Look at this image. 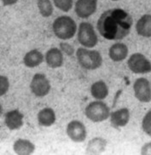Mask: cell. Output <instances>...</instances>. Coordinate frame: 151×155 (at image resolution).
<instances>
[{
    "instance_id": "obj_1",
    "label": "cell",
    "mask_w": 151,
    "mask_h": 155,
    "mask_svg": "<svg viewBox=\"0 0 151 155\" xmlns=\"http://www.w3.org/2000/svg\"><path fill=\"white\" fill-rule=\"evenodd\" d=\"M133 19L128 12L116 8L104 11L96 23L101 36L108 40H121L129 35Z\"/></svg>"
},
{
    "instance_id": "obj_2",
    "label": "cell",
    "mask_w": 151,
    "mask_h": 155,
    "mask_svg": "<svg viewBox=\"0 0 151 155\" xmlns=\"http://www.w3.org/2000/svg\"><path fill=\"white\" fill-rule=\"evenodd\" d=\"M78 26L75 21L69 15H61L52 23V31L55 36L61 40H69L75 36Z\"/></svg>"
},
{
    "instance_id": "obj_3",
    "label": "cell",
    "mask_w": 151,
    "mask_h": 155,
    "mask_svg": "<svg viewBox=\"0 0 151 155\" xmlns=\"http://www.w3.org/2000/svg\"><path fill=\"white\" fill-rule=\"evenodd\" d=\"M76 58L79 66L89 71L98 69L103 62L99 51L85 47H80L76 50Z\"/></svg>"
},
{
    "instance_id": "obj_4",
    "label": "cell",
    "mask_w": 151,
    "mask_h": 155,
    "mask_svg": "<svg viewBox=\"0 0 151 155\" xmlns=\"http://www.w3.org/2000/svg\"><path fill=\"white\" fill-rule=\"evenodd\" d=\"M110 108L102 101L96 100L90 102L85 109V114L89 120L94 123L103 122L109 119Z\"/></svg>"
},
{
    "instance_id": "obj_5",
    "label": "cell",
    "mask_w": 151,
    "mask_h": 155,
    "mask_svg": "<svg viewBox=\"0 0 151 155\" xmlns=\"http://www.w3.org/2000/svg\"><path fill=\"white\" fill-rule=\"evenodd\" d=\"M77 38L82 47L92 49L96 46L98 38L95 28L91 23L83 21L79 24L77 30Z\"/></svg>"
},
{
    "instance_id": "obj_6",
    "label": "cell",
    "mask_w": 151,
    "mask_h": 155,
    "mask_svg": "<svg viewBox=\"0 0 151 155\" xmlns=\"http://www.w3.org/2000/svg\"><path fill=\"white\" fill-rule=\"evenodd\" d=\"M130 71L137 74H146L151 72V61L142 53H133L127 61Z\"/></svg>"
},
{
    "instance_id": "obj_7",
    "label": "cell",
    "mask_w": 151,
    "mask_h": 155,
    "mask_svg": "<svg viewBox=\"0 0 151 155\" xmlns=\"http://www.w3.org/2000/svg\"><path fill=\"white\" fill-rule=\"evenodd\" d=\"M30 91L36 97L42 98L50 91L51 85L50 80L43 73H35L30 82Z\"/></svg>"
},
{
    "instance_id": "obj_8",
    "label": "cell",
    "mask_w": 151,
    "mask_h": 155,
    "mask_svg": "<svg viewBox=\"0 0 151 155\" xmlns=\"http://www.w3.org/2000/svg\"><path fill=\"white\" fill-rule=\"evenodd\" d=\"M66 132L69 139L76 143H80V142L85 141L87 137V130L86 125L81 121L77 120V119L71 120L67 124Z\"/></svg>"
},
{
    "instance_id": "obj_9",
    "label": "cell",
    "mask_w": 151,
    "mask_h": 155,
    "mask_svg": "<svg viewBox=\"0 0 151 155\" xmlns=\"http://www.w3.org/2000/svg\"><path fill=\"white\" fill-rule=\"evenodd\" d=\"M134 96L143 103L151 101V84L145 78H138L133 84Z\"/></svg>"
},
{
    "instance_id": "obj_10",
    "label": "cell",
    "mask_w": 151,
    "mask_h": 155,
    "mask_svg": "<svg viewBox=\"0 0 151 155\" xmlns=\"http://www.w3.org/2000/svg\"><path fill=\"white\" fill-rule=\"evenodd\" d=\"M97 0H77L74 4V12L81 19H87L95 14Z\"/></svg>"
},
{
    "instance_id": "obj_11",
    "label": "cell",
    "mask_w": 151,
    "mask_h": 155,
    "mask_svg": "<svg viewBox=\"0 0 151 155\" xmlns=\"http://www.w3.org/2000/svg\"><path fill=\"white\" fill-rule=\"evenodd\" d=\"M109 119L111 125L115 129H119L127 125L131 119V114L128 108L123 107L114 112H111Z\"/></svg>"
},
{
    "instance_id": "obj_12",
    "label": "cell",
    "mask_w": 151,
    "mask_h": 155,
    "mask_svg": "<svg viewBox=\"0 0 151 155\" xmlns=\"http://www.w3.org/2000/svg\"><path fill=\"white\" fill-rule=\"evenodd\" d=\"M24 115L19 109H13L7 112L5 115V123L9 130H17L23 126Z\"/></svg>"
},
{
    "instance_id": "obj_13",
    "label": "cell",
    "mask_w": 151,
    "mask_h": 155,
    "mask_svg": "<svg viewBox=\"0 0 151 155\" xmlns=\"http://www.w3.org/2000/svg\"><path fill=\"white\" fill-rule=\"evenodd\" d=\"M45 61L47 66L50 68H59L63 65V53L59 48H50V50L46 51L45 55Z\"/></svg>"
},
{
    "instance_id": "obj_14",
    "label": "cell",
    "mask_w": 151,
    "mask_h": 155,
    "mask_svg": "<svg viewBox=\"0 0 151 155\" xmlns=\"http://www.w3.org/2000/svg\"><path fill=\"white\" fill-rule=\"evenodd\" d=\"M129 53L128 47L124 43H115L109 49V56L113 61L119 62L127 57Z\"/></svg>"
},
{
    "instance_id": "obj_15",
    "label": "cell",
    "mask_w": 151,
    "mask_h": 155,
    "mask_svg": "<svg viewBox=\"0 0 151 155\" xmlns=\"http://www.w3.org/2000/svg\"><path fill=\"white\" fill-rule=\"evenodd\" d=\"M36 149L34 143L28 139L19 138L13 143V151L18 155L32 154Z\"/></svg>"
},
{
    "instance_id": "obj_16",
    "label": "cell",
    "mask_w": 151,
    "mask_h": 155,
    "mask_svg": "<svg viewBox=\"0 0 151 155\" xmlns=\"http://www.w3.org/2000/svg\"><path fill=\"white\" fill-rule=\"evenodd\" d=\"M45 61V55L37 49L29 50L23 57V64L28 68H34L41 65Z\"/></svg>"
},
{
    "instance_id": "obj_17",
    "label": "cell",
    "mask_w": 151,
    "mask_h": 155,
    "mask_svg": "<svg viewBox=\"0 0 151 155\" xmlns=\"http://www.w3.org/2000/svg\"><path fill=\"white\" fill-rule=\"evenodd\" d=\"M108 142L106 139L101 137H96L88 141L86 147V154H100L106 150Z\"/></svg>"
},
{
    "instance_id": "obj_18",
    "label": "cell",
    "mask_w": 151,
    "mask_h": 155,
    "mask_svg": "<svg viewBox=\"0 0 151 155\" xmlns=\"http://www.w3.org/2000/svg\"><path fill=\"white\" fill-rule=\"evenodd\" d=\"M37 119L39 125L44 127H50L55 123L56 116L55 111L51 107H45L39 112Z\"/></svg>"
},
{
    "instance_id": "obj_19",
    "label": "cell",
    "mask_w": 151,
    "mask_h": 155,
    "mask_svg": "<svg viewBox=\"0 0 151 155\" xmlns=\"http://www.w3.org/2000/svg\"><path fill=\"white\" fill-rule=\"evenodd\" d=\"M136 32L139 36L151 38V15H142L136 23Z\"/></svg>"
},
{
    "instance_id": "obj_20",
    "label": "cell",
    "mask_w": 151,
    "mask_h": 155,
    "mask_svg": "<svg viewBox=\"0 0 151 155\" xmlns=\"http://www.w3.org/2000/svg\"><path fill=\"white\" fill-rule=\"evenodd\" d=\"M90 92L92 96L95 100L103 101L109 96V90L104 81L98 80L94 82L90 88Z\"/></svg>"
},
{
    "instance_id": "obj_21",
    "label": "cell",
    "mask_w": 151,
    "mask_h": 155,
    "mask_svg": "<svg viewBox=\"0 0 151 155\" xmlns=\"http://www.w3.org/2000/svg\"><path fill=\"white\" fill-rule=\"evenodd\" d=\"M37 5L40 15L45 18L51 16L54 12V7L50 0H37Z\"/></svg>"
},
{
    "instance_id": "obj_22",
    "label": "cell",
    "mask_w": 151,
    "mask_h": 155,
    "mask_svg": "<svg viewBox=\"0 0 151 155\" xmlns=\"http://www.w3.org/2000/svg\"><path fill=\"white\" fill-rule=\"evenodd\" d=\"M53 4L62 12H69L73 8V0H53Z\"/></svg>"
},
{
    "instance_id": "obj_23",
    "label": "cell",
    "mask_w": 151,
    "mask_h": 155,
    "mask_svg": "<svg viewBox=\"0 0 151 155\" xmlns=\"http://www.w3.org/2000/svg\"><path fill=\"white\" fill-rule=\"evenodd\" d=\"M142 129L143 132L151 137V110L148 111L143 118Z\"/></svg>"
},
{
    "instance_id": "obj_24",
    "label": "cell",
    "mask_w": 151,
    "mask_h": 155,
    "mask_svg": "<svg viewBox=\"0 0 151 155\" xmlns=\"http://www.w3.org/2000/svg\"><path fill=\"white\" fill-rule=\"evenodd\" d=\"M59 49L62 50L63 55H68V56H72L75 53V50L73 46L67 42H61L59 45Z\"/></svg>"
},
{
    "instance_id": "obj_25",
    "label": "cell",
    "mask_w": 151,
    "mask_h": 155,
    "mask_svg": "<svg viewBox=\"0 0 151 155\" xmlns=\"http://www.w3.org/2000/svg\"><path fill=\"white\" fill-rule=\"evenodd\" d=\"M9 89V80L5 75H0V96H5Z\"/></svg>"
},
{
    "instance_id": "obj_26",
    "label": "cell",
    "mask_w": 151,
    "mask_h": 155,
    "mask_svg": "<svg viewBox=\"0 0 151 155\" xmlns=\"http://www.w3.org/2000/svg\"><path fill=\"white\" fill-rule=\"evenodd\" d=\"M141 154L151 155V141H149L143 145L141 147Z\"/></svg>"
},
{
    "instance_id": "obj_27",
    "label": "cell",
    "mask_w": 151,
    "mask_h": 155,
    "mask_svg": "<svg viewBox=\"0 0 151 155\" xmlns=\"http://www.w3.org/2000/svg\"><path fill=\"white\" fill-rule=\"evenodd\" d=\"M1 1L4 6H11L15 5L18 2V0H1Z\"/></svg>"
},
{
    "instance_id": "obj_28",
    "label": "cell",
    "mask_w": 151,
    "mask_h": 155,
    "mask_svg": "<svg viewBox=\"0 0 151 155\" xmlns=\"http://www.w3.org/2000/svg\"><path fill=\"white\" fill-rule=\"evenodd\" d=\"M2 113H3V106H2L1 102H0V116L2 115Z\"/></svg>"
},
{
    "instance_id": "obj_29",
    "label": "cell",
    "mask_w": 151,
    "mask_h": 155,
    "mask_svg": "<svg viewBox=\"0 0 151 155\" xmlns=\"http://www.w3.org/2000/svg\"><path fill=\"white\" fill-rule=\"evenodd\" d=\"M111 1H114L115 2V1H119V0H111Z\"/></svg>"
}]
</instances>
